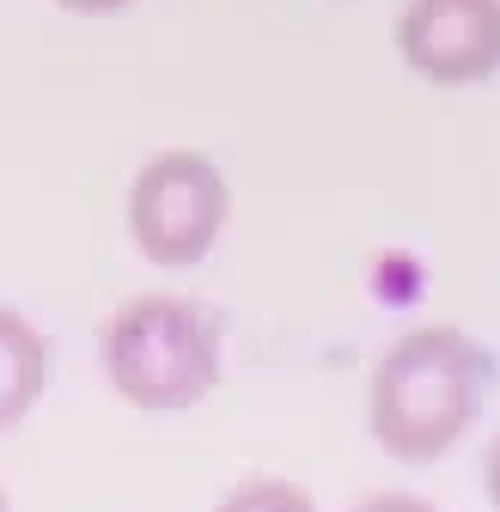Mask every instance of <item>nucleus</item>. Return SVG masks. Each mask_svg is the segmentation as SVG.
Returning a JSON list of instances; mask_svg holds the SVG:
<instances>
[{
    "label": "nucleus",
    "mask_w": 500,
    "mask_h": 512,
    "mask_svg": "<svg viewBox=\"0 0 500 512\" xmlns=\"http://www.w3.org/2000/svg\"><path fill=\"white\" fill-rule=\"evenodd\" d=\"M488 384H494V360L476 336L452 324L409 330L372 366V391H366L372 439L397 464H440L476 427Z\"/></svg>",
    "instance_id": "f257e3e1"
},
{
    "label": "nucleus",
    "mask_w": 500,
    "mask_h": 512,
    "mask_svg": "<svg viewBox=\"0 0 500 512\" xmlns=\"http://www.w3.org/2000/svg\"><path fill=\"white\" fill-rule=\"evenodd\" d=\"M104 378L135 409H153V415L196 409L220 384L214 311H202L190 299H171V293L129 299L104 324Z\"/></svg>",
    "instance_id": "f03ea898"
},
{
    "label": "nucleus",
    "mask_w": 500,
    "mask_h": 512,
    "mask_svg": "<svg viewBox=\"0 0 500 512\" xmlns=\"http://www.w3.org/2000/svg\"><path fill=\"white\" fill-rule=\"evenodd\" d=\"M226 214H232V189H226L220 165L208 153H190V147L153 153L129 183L135 250L159 269H196L220 244Z\"/></svg>",
    "instance_id": "7ed1b4c3"
},
{
    "label": "nucleus",
    "mask_w": 500,
    "mask_h": 512,
    "mask_svg": "<svg viewBox=\"0 0 500 512\" xmlns=\"http://www.w3.org/2000/svg\"><path fill=\"white\" fill-rule=\"evenodd\" d=\"M397 55L427 86H482L500 74V0H409L397 19Z\"/></svg>",
    "instance_id": "20e7f679"
},
{
    "label": "nucleus",
    "mask_w": 500,
    "mask_h": 512,
    "mask_svg": "<svg viewBox=\"0 0 500 512\" xmlns=\"http://www.w3.org/2000/svg\"><path fill=\"white\" fill-rule=\"evenodd\" d=\"M49 384V348L19 311L0 305V433H13Z\"/></svg>",
    "instance_id": "39448f33"
},
{
    "label": "nucleus",
    "mask_w": 500,
    "mask_h": 512,
    "mask_svg": "<svg viewBox=\"0 0 500 512\" xmlns=\"http://www.w3.org/2000/svg\"><path fill=\"white\" fill-rule=\"evenodd\" d=\"M214 512H318V500H311L299 482H281V476H250V482H238Z\"/></svg>",
    "instance_id": "423d86ee"
},
{
    "label": "nucleus",
    "mask_w": 500,
    "mask_h": 512,
    "mask_svg": "<svg viewBox=\"0 0 500 512\" xmlns=\"http://www.w3.org/2000/svg\"><path fill=\"white\" fill-rule=\"evenodd\" d=\"M354 512H440V506L421 500V494H372V500H360Z\"/></svg>",
    "instance_id": "0eeeda50"
},
{
    "label": "nucleus",
    "mask_w": 500,
    "mask_h": 512,
    "mask_svg": "<svg viewBox=\"0 0 500 512\" xmlns=\"http://www.w3.org/2000/svg\"><path fill=\"white\" fill-rule=\"evenodd\" d=\"M61 13H80V19H110V13H129L135 0H55Z\"/></svg>",
    "instance_id": "6e6552de"
},
{
    "label": "nucleus",
    "mask_w": 500,
    "mask_h": 512,
    "mask_svg": "<svg viewBox=\"0 0 500 512\" xmlns=\"http://www.w3.org/2000/svg\"><path fill=\"white\" fill-rule=\"evenodd\" d=\"M482 494H488V506L500 512V433H494V445L482 452Z\"/></svg>",
    "instance_id": "1a4fd4ad"
},
{
    "label": "nucleus",
    "mask_w": 500,
    "mask_h": 512,
    "mask_svg": "<svg viewBox=\"0 0 500 512\" xmlns=\"http://www.w3.org/2000/svg\"><path fill=\"white\" fill-rule=\"evenodd\" d=\"M0 512H13V500H7V488H0Z\"/></svg>",
    "instance_id": "9d476101"
}]
</instances>
